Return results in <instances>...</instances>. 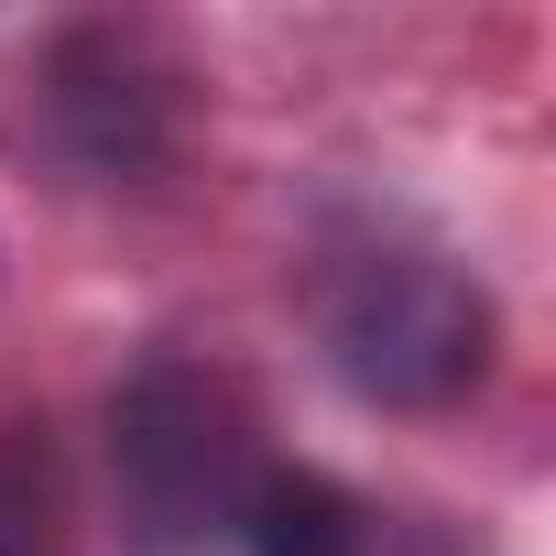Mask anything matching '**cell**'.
<instances>
[{
  "label": "cell",
  "instance_id": "7a4b0ae2",
  "mask_svg": "<svg viewBox=\"0 0 556 556\" xmlns=\"http://www.w3.org/2000/svg\"><path fill=\"white\" fill-rule=\"evenodd\" d=\"M317 328H328V361L361 404H393V415H426V404H458L480 371H491V295L447 251H361L328 273L317 295Z\"/></svg>",
  "mask_w": 556,
  "mask_h": 556
},
{
  "label": "cell",
  "instance_id": "6da1fadb",
  "mask_svg": "<svg viewBox=\"0 0 556 556\" xmlns=\"http://www.w3.org/2000/svg\"><path fill=\"white\" fill-rule=\"evenodd\" d=\"M131 556H393V523L328 469L273 458L240 404L197 371H142L121 404Z\"/></svg>",
  "mask_w": 556,
  "mask_h": 556
},
{
  "label": "cell",
  "instance_id": "3957f363",
  "mask_svg": "<svg viewBox=\"0 0 556 556\" xmlns=\"http://www.w3.org/2000/svg\"><path fill=\"white\" fill-rule=\"evenodd\" d=\"M0 556H34V513H23L12 480H0Z\"/></svg>",
  "mask_w": 556,
  "mask_h": 556
}]
</instances>
